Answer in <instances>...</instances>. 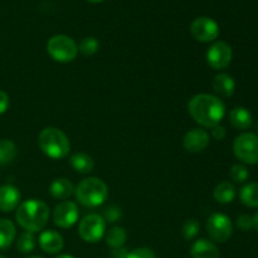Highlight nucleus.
<instances>
[{
    "mask_svg": "<svg viewBox=\"0 0 258 258\" xmlns=\"http://www.w3.org/2000/svg\"><path fill=\"white\" fill-rule=\"evenodd\" d=\"M189 115L203 127L212 128L221 125L226 115V106L219 97L209 93H199L191 97L188 103Z\"/></svg>",
    "mask_w": 258,
    "mask_h": 258,
    "instance_id": "f257e3e1",
    "label": "nucleus"
},
{
    "mask_svg": "<svg viewBox=\"0 0 258 258\" xmlns=\"http://www.w3.org/2000/svg\"><path fill=\"white\" fill-rule=\"evenodd\" d=\"M18 224L27 232H40L49 219V207L38 199H29L19 204L15 214Z\"/></svg>",
    "mask_w": 258,
    "mask_h": 258,
    "instance_id": "f03ea898",
    "label": "nucleus"
},
{
    "mask_svg": "<svg viewBox=\"0 0 258 258\" xmlns=\"http://www.w3.org/2000/svg\"><path fill=\"white\" fill-rule=\"evenodd\" d=\"M76 201L83 207L96 208L102 206L108 197V188L103 180L98 178H86L75 188Z\"/></svg>",
    "mask_w": 258,
    "mask_h": 258,
    "instance_id": "7ed1b4c3",
    "label": "nucleus"
},
{
    "mask_svg": "<svg viewBox=\"0 0 258 258\" xmlns=\"http://www.w3.org/2000/svg\"><path fill=\"white\" fill-rule=\"evenodd\" d=\"M40 150L50 159H63L71 150L68 136L57 127H45L38 136Z\"/></svg>",
    "mask_w": 258,
    "mask_h": 258,
    "instance_id": "20e7f679",
    "label": "nucleus"
},
{
    "mask_svg": "<svg viewBox=\"0 0 258 258\" xmlns=\"http://www.w3.org/2000/svg\"><path fill=\"white\" fill-rule=\"evenodd\" d=\"M47 52L50 57L59 63H70L78 54V45L71 37L64 34L53 35L47 43Z\"/></svg>",
    "mask_w": 258,
    "mask_h": 258,
    "instance_id": "39448f33",
    "label": "nucleus"
},
{
    "mask_svg": "<svg viewBox=\"0 0 258 258\" xmlns=\"http://www.w3.org/2000/svg\"><path fill=\"white\" fill-rule=\"evenodd\" d=\"M236 158L247 165L258 164V136L252 133H243L237 136L233 143Z\"/></svg>",
    "mask_w": 258,
    "mask_h": 258,
    "instance_id": "423d86ee",
    "label": "nucleus"
},
{
    "mask_svg": "<svg viewBox=\"0 0 258 258\" xmlns=\"http://www.w3.org/2000/svg\"><path fill=\"white\" fill-rule=\"evenodd\" d=\"M206 228L212 241L217 242V243L227 242L233 233V223H232L231 218L223 213L212 214L207 221Z\"/></svg>",
    "mask_w": 258,
    "mask_h": 258,
    "instance_id": "0eeeda50",
    "label": "nucleus"
},
{
    "mask_svg": "<svg viewBox=\"0 0 258 258\" xmlns=\"http://www.w3.org/2000/svg\"><path fill=\"white\" fill-rule=\"evenodd\" d=\"M106 222L100 214H88L78 226V234L81 238L88 243H96L105 236Z\"/></svg>",
    "mask_w": 258,
    "mask_h": 258,
    "instance_id": "6e6552de",
    "label": "nucleus"
},
{
    "mask_svg": "<svg viewBox=\"0 0 258 258\" xmlns=\"http://www.w3.org/2000/svg\"><path fill=\"white\" fill-rule=\"evenodd\" d=\"M206 58L209 67H212L213 70H224L231 64L233 52H232V48L228 43L218 40L208 48Z\"/></svg>",
    "mask_w": 258,
    "mask_h": 258,
    "instance_id": "1a4fd4ad",
    "label": "nucleus"
},
{
    "mask_svg": "<svg viewBox=\"0 0 258 258\" xmlns=\"http://www.w3.org/2000/svg\"><path fill=\"white\" fill-rule=\"evenodd\" d=\"M190 33L194 39L198 40V42H214L219 35V25L212 18L199 17L191 23Z\"/></svg>",
    "mask_w": 258,
    "mask_h": 258,
    "instance_id": "9d476101",
    "label": "nucleus"
},
{
    "mask_svg": "<svg viewBox=\"0 0 258 258\" xmlns=\"http://www.w3.org/2000/svg\"><path fill=\"white\" fill-rule=\"evenodd\" d=\"M80 217L78 207L75 202L63 201L57 204L53 211V222L59 228H71L75 226Z\"/></svg>",
    "mask_w": 258,
    "mask_h": 258,
    "instance_id": "9b49d317",
    "label": "nucleus"
},
{
    "mask_svg": "<svg viewBox=\"0 0 258 258\" xmlns=\"http://www.w3.org/2000/svg\"><path fill=\"white\" fill-rule=\"evenodd\" d=\"M209 145V134L204 128H193L183 139V146L188 153L199 154Z\"/></svg>",
    "mask_w": 258,
    "mask_h": 258,
    "instance_id": "f8f14e48",
    "label": "nucleus"
},
{
    "mask_svg": "<svg viewBox=\"0 0 258 258\" xmlns=\"http://www.w3.org/2000/svg\"><path fill=\"white\" fill-rule=\"evenodd\" d=\"M20 204V191L12 184L0 186V211L9 213L15 211Z\"/></svg>",
    "mask_w": 258,
    "mask_h": 258,
    "instance_id": "ddd939ff",
    "label": "nucleus"
},
{
    "mask_svg": "<svg viewBox=\"0 0 258 258\" xmlns=\"http://www.w3.org/2000/svg\"><path fill=\"white\" fill-rule=\"evenodd\" d=\"M38 242H39V247L42 248V251L48 254L59 253L63 249V246H64L63 237L58 232L52 231V229L43 232L39 236V241Z\"/></svg>",
    "mask_w": 258,
    "mask_h": 258,
    "instance_id": "4468645a",
    "label": "nucleus"
},
{
    "mask_svg": "<svg viewBox=\"0 0 258 258\" xmlns=\"http://www.w3.org/2000/svg\"><path fill=\"white\" fill-rule=\"evenodd\" d=\"M191 258H219V249L209 239H198L190 248Z\"/></svg>",
    "mask_w": 258,
    "mask_h": 258,
    "instance_id": "2eb2a0df",
    "label": "nucleus"
},
{
    "mask_svg": "<svg viewBox=\"0 0 258 258\" xmlns=\"http://www.w3.org/2000/svg\"><path fill=\"white\" fill-rule=\"evenodd\" d=\"M212 86H213L214 92L221 97H231L236 91V82H234L233 77L227 73L217 75L212 82Z\"/></svg>",
    "mask_w": 258,
    "mask_h": 258,
    "instance_id": "dca6fc26",
    "label": "nucleus"
},
{
    "mask_svg": "<svg viewBox=\"0 0 258 258\" xmlns=\"http://www.w3.org/2000/svg\"><path fill=\"white\" fill-rule=\"evenodd\" d=\"M229 122L237 130H247L253 123L252 113L246 107H234L229 112Z\"/></svg>",
    "mask_w": 258,
    "mask_h": 258,
    "instance_id": "f3484780",
    "label": "nucleus"
},
{
    "mask_svg": "<svg viewBox=\"0 0 258 258\" xmlns=\"http://www.w3.org/2000/svg\"><path fill=\"white\" fill-rule=\"evenodd\" d=\"M50 196L58 201H67L75 194V186L68 179L58 178L50 184Z\"/></svg>",
    "mask_w": 258,
    "mask_h": 258,
    "instance_id": "a211bd4d",
    "label": "nucleus"
},
{
    "mask_svg": "<svg viewBox=\"0 0 258 258\" xmlns=\"http://www.w3.org/2000/svg\"><path fill=\"white\" fill-rule=\"evenodd\" d=\"M70 163L73 170L77 171L78 174H88L95 168V161H93L92 156L85 153L73 154L70 159Z\"/></svg>",
    "mask_w": 258,
    "mask_h": 258,
    "instance_id": "6ab92c4d",
    "label": "nucleus"
},
{
    "mask_svg": "<svg viewBox=\"0 0 258 258\" xmlns=\"http://www.w3.org/2000/svg\"><path fill=\"white\" fill-rule=\"evenodd\" d=\"M213 197L219 204H229L236 198V188L229 181H222L214 188Z\"/></svg>",
    "mask_w": 258,
    "mask_h": 258,
    "instance_id": "aec40b11",
    "label": "nucleus"
},
{
    "mask_svg": "<svg viewBox=\"0 0 258 258\" xmlns=\"http://www.w3.org/2000/svg\"><path fill=\"white\" fill-rule=\"evenodd\" d=\"M15 226L9 219H0V249H7L15 239Z\"/></svg>",
    "mask_w": 258,
    "mask_h": 258,
    "instance_id": "412c9836",
    "label": "nucleus"
},
{
    "mask_svg": "<svg viewBox=\"0 0 258 258\" xmlns=\"http://www.w3.org/2000/svg\"><path fill=\"white\" fill-rule=\"evenodd\" d=\"M127 239V234L122 227H112L106 234V243L110 248L118 249L122 248Z\"/></svg>",
    "mask_w": 258,
    "mask_h": 258,
    "instance_id": "4be33fe9",
    "label": "nucleus"
},
{
    "mask_svg": "<svg viewBox=\"0 0 258 258\" xmlns=\"http://www.w3.org/2000/svg\"><path fill=\"white\" fill-rule=\"evenodd\" d=\"M241 202L249 208L258 207V183H249L241 189Z\"/></svg>",
    "mask_w": 258,
    "mask_h": 258,
    "instance_id": "5701e85b",
    "label": "nucleus"
},
{
    "mask_svg": "<svg viewBox=\"0 0 258 258\" xmlns=\"http://www.w3.org/2000/svg\"><path fill=\"white\" fill-rule=\"evenodd\" d=\"M17 156V146L12 140H0V165H8Z\"/></svg>",
    "mask_w": 258,
    "mask_h": 258,
    "instance_id": "b1692460",
    "label": "nucleus"
},
{
    "mask_svg": "<svg viewBox=\"0 0 258 258\" xmlns=\"http://www.w3.org/2000/svg\"><path fill=\"white\" fill-rule=\"evenodd\" d=\"M17 248L22 253H30L35 248L34 233L25 231L24 233L20 234L17 242Z\"/></svg>",
    "mask_w": 258,
    "mask_h": 258,
    "instance_id": "393cba45",
    "label": "nucleus"
},
{
    "mask_svg": "<svg viewBox=\"0 0 258 258\" xmlns=\"http://www.w3.org/2000/svg\"><path fill=\"white\" fill-rule=\"evenodd\" d=\"M98 48H100V43L95 37H86L78 44V52H81L86 57H90L98 52Z\"/></svg>",
    "mask_w": 258,
    "mask_h": 258,
    "instance_id": "a878e982",
    "label": "nucleus"
},
{
    "mask_svg": "<svg viewBox=\"0 0 258 258\" xmlns=\"http://www.w3.org/2000/svg\"><path fill=\"white\" fill-rule=\"evenodd\" d=\"M199 229H201V224L198 223V221H196V219H188L183 224L181 233H183V237L186 241H191V239H194L198 236Z\"/></svg>",
    "mask_w": 258,
    "mask_h": 258,
    "instance_id": "bb28decb",
    "label": "nucleus"
},
{
    "mask_svg": "<svg viewBox=\"0 0 258 258\" xmlns=\"http://www.w3.org/2000/svg\"><path fill=\"white\" fill-rule=\"evenodd\" d=\"M229 176H231L234 183H244L248 179L249 173L246 166L241 165V164H236L229 170Z\"/></svg>",
    "mask_w": 258,
    "mask_h": 258,
    "instance_id": "cd10ccee",
    "label": "nucleus"
},
{
    "mask_svg": "<svg viewBox=\"0 0 258 258\" xmlns=\"http://www.w3.org/2000/svg\"><path fill=\"white\" fill-rule=\"evenodd\" d=\"M122 216V212L118 207L116 206H110L105 209V213H103V219L105 222H108V223H115Z\"/></svg>",
    "mask_w": 258,
    "mask_h": 258,
    "instance_id": "c85d7f7f",
    "label": "nucleus"
},
{
    "mask_svg": "<svg viewBox=\"0 0 258 258\" xmlns=\"http://www.w3.org/2000/svg\"><path fill=\"white\" fill-rule=\"evenodd\" d=\"M126 258H156V254L151 248L140 247V248H135L131 252H127Z\"/></svg>",
    "mask_w": 258,
    "mask_h": 258,
    "instance_id": "c756f323",
    "label": "nucleus"
},
{
    "mask_svg": "<svg viewBox=\"0 0 258 258\" xmlns=\"http://www.w3.org/2000/svg\"><path fill=\"white\" fill-rule=\"evenodd\" d=\"M236 224L241 231H249L251 228H253V218L248 214H241L237 218Z\"/></svg>",
    "mask_w": 258,
    "mask_h": 258,
    "instance_id": "7c9ffc66",
    "label": "nucleus"
},
{
    "mask_svg": "<svg viewBox=\"0 0 258 258\" xmlns=\"http://www.w3.org/2000/svg\"><path fill=\"white\" fill-rule=\"evenodd\" d=\"M9 95L5 91L0 90V115L7 112V110L9 108Z\"/></svg>",
    "mask_w": 258,
    "mask_h": 258,
    "instance_id": "2f4dec72",
    "label": "nucleus"
},
{
    "mask_svg": "<svg viewBox=\"0 0 258 258\" xmlns=\"http://www.w3.org/2000/svg\"><path fill=\"white\" fill-rule=\"evenodd\" d=\"M212 136H213V138L218 141L223 140V139L227 136L226 127L222 125H217V126H214V127H212Z\"/></svg>",
    "mask_w": 258,
    "mask_h": 258,
    "instance_id": "473e14b6",
    "label": "nucleus"
},
{
    "mask_svg": "<svg viewBox=\"0 0 258 258\" xmlns=\"http://www.w3.org/2000/svg\"><path fill=\"white\" fill-rule=\"evenodd\" d=\"M127 256V251L125 248L112 249V257L113 258H126Z\"/></svg>",
    "mask_w": 258,
    "mask_h": 258,
    "instance_id": "72a5a7b5",
    "label": "nucleus"
},
{
    "mask_svg": "<svg viewBox=\"0 0 258 258\" xmlns=\"http://www.w3.org/2000/svg\"><path fill=\"white\" fill-rule=\"evenodd\" d=\"M252 218H253V227L256 228V231H258V212L254 214V217H252Z\"/></svg>",
    "mask_w": 258,
    "mask_h": 258,
    "instance_id": "f704fd0d",
    "label": "nucleus"
},
{
    "mask_svg": "<svg viewBox=\"0 0 258 258\" xmlns=\"http://www.w3.org/2000/svg\"><path fill=\"white\" fill-rule=\"evenodd\" d=\"M57 258H75V257L71 256V254H60V256H58Z\"/></svg>",
    "mask_w": 258,
    "mask_h": 258,
    "instance_id": "c9c22d12",
    "label": "nucleus"
},
{
    "mask_svg": "<svg viewBox=\"0 0 258 258\" xmlns=\"http://www.w3.org/2000/svg\"><path fill=\"white\" fill-rule=\"evenodd\" d=\"M87 2L92 3V4H97V3H102L103 0H87Z\"/></svg>",
    "mask_w": 258,
    "mask_h": 258,
    "instance_id": "e433bc0d",
    "label": "nucleus"
},
{
    "mask_svg": "<svg viewBox=\"0 0 258 258\" xmlns=\"http://www.w3.org/2000/svg\"><path fill=\"white\" fill-rule=\"evenodd\" d=\"M28 258H43V257H38V256H34V257H28Z\"/></svg>",
    "mask_w": 258,
    "mask_h": 258,
    "instance_id": "4c0bfd02",
    "label": "nucleus"
},
{
    "mask_svg": "<svg viewBox=\"0 0 258 258\" xmlns=\"http://www.w3.org/2000/svg\"><path fill=\"white\" fill-rule=\"evenodd\" d=\"M0 258H5V257L4 256H0Z\"/></svg>",
    "mask_w": 258,
    "mask_h": 258,
    "instance_id": "58836bf2",
    "label": "nucleus"
}]
</instances>
